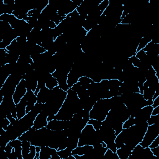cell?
<instances>
[{"label": "cell", "instance_id": "cell-1", "mask_svg": "<svg viewBox=\"0 0 159 159\" xmlns=\"http://www.w3.org/2000/svg\"><path fill=\"white\" fill-rule=\"evenodd\" d=\"M148 126L147 122H144L123 129L115 139L117 149L125 144L132 150L137 145L142 142Z\"/></svg>", "mask_w": 159, "mask_h": 159}, {"label": "cell", "instance_id": "cell-2", "mask_svg": "<svg viewBox=\"0 0 159 159\" xmlns=\"http://www.w3.org/2000/svg\"><path fill=\"white\" fill-rule=\"evenodd\" d=\"M66 92V97L60 110L55 115V119L70 120L75 113L83 109L77 93L71 88H69Z\"/></svg>", "mask_w": 159, "mask_h": 159}, {"label": "cell", "instance_id": "cell-33", "mask_svg": "<svg viewBox=\"0 0 159 159\" xmlns=\"http://www.w3.org/2000/svg\"><path fill=\"white\" fill-rule=\"evenodd\" d=\"M22 142V141H21L20 140H19V139H14V140H12L9 141V144L12 148H14V147H16V146L21 145Z\"/></svg>", "mask_w": 159, "mask_h": 159}, {"label": "cell", "instance_id": "cell-22", "mask_svg": "<svg viewBox=\"0 0 159 159\" xmlns=\"http://www.w3.org/2000/svg\"><path fill=\"white\" fill-rule=\"evenodd\" d=\"M78 81L80 83L81 86L82 88H85V89H88L89 86V85L91 84V83L93 81L90 78L86 76H81L80 77Z\"/></svg>", "mask_w": 159, "mask_h": 159}, {"label": "cell", "instance_id": "cell-7", "mask_svg": "<svg viewBox=\"0 0 159 159\" xmlns=\"http://www.w3.org/2000/svg\"><path fill=\"white\" fill-rule=\"evenodd\" d=\"M22 79V75L18 72H13L11 73L5 81L1 89L0 93L3 96H12L16 88V86Z\"/></svg>", "mask_w": 159, "mask_h": 159}, {"label": "cell", "instance_id": "cell-13", "mask_svg": "<svg viewBox=\"0 0 159 159\" xmlns=\"http://www.w3.org/2000/svg\"><path fill=\"white\" fill-rule=\"evenodd\" d=\"M48 116V115L45 112L43 111H41L36 116L32 127L35 129H40L42 127H47L48 124V120H47Z\"/></svg>", "mask_w": 159, "mask_h": 159}, {"label": "cell", "instance_id": "cell-3", "mask_svg": "<svg viewBox=\"0 0 159 159\" xmlns=\"http://www.w3.org/2000/svg\"><path fill=\"white\" fill-rule=\"evenodd\" d=\"M67 92L61 89L58 86L50 90V96L47 102L43 104V111L48 116H55L61 107Z\"/></svg>", "mask_w": 159, "mask_h": 159}, {"label": "cell", "instance_id": "cell-16", "mask_svg": "<svg viewBox=\"0 0 159 159\" xmlns=\"http://www.w3.org/2000/svg\"><path fill=\"white\" fill-rule=\"evenodd\" d=\"M25 96L27 98V107H26V114H27L32 109L35 103L37 102V96L35 95L34 92L32 90H27L25 94Z\"/></svg>", "mask_w": 159, "mask_h": 159}, {"label": "cell", "instance_id": "cell-6", "mask_svg": "<svg viewBox=\"0 0 159 159\" xmlns=\"http://www.w3.org/2000/svg\"><path fill=\"white\" fill-rule=\"evenodd\" d=\"M99 132L102 141L106 144L107 148H109L113 152L116 153L117 148L115 143L116 135L114 130L105 120H103L99 129Z\"/></svg>", "mask_w": 159, "mask_h": 159}, {"label": "cell", "instance_id": "cell-11", "mask_svg": "<svg viewBox=\"0 0 159 159\" xmlns=\"http://www.w3.org/2000/svg\"><path fill=\"white\" fill-rule=\"evenodd\" d=\"M70 121L53 119L48 122L47 127L51 130L58 131L68 128Z\"/></svg>", "mask_w": 159, "mask_h": 159}, {"label": "cell", "instance_id": "cell-14", "mask_svg": "<svg viewBox=\"0 0 159 159\" xmlns=\"http://www.w3.org/2000/svg\"><path fill=\"white\" fill-rule=\"evenodd\" d=\"M57 155V150L49 146L40 147L39 159H50L52 156Z\"/></svg>", "mask_w": 159, "mask_h": 159}, {"label": "cell", "instance_id": "cell-5", "mask_svg": "<svg viewBox=\"0 0 159 159\" xmlns=\"http://www.w3.org/2000/svg\"><path fill=\"white\" fill-rule=\"evenodd\" d=\"M111 107L109 99H100L94 104L89 111V119L102 122L106 117Z\"/></svg>", "mask_w": 159, "mask_h": 159}, {"label": "cell", "instance_id": "cell-4", "mask_svg": "<svg viewBox=\"0 0 159 159\" xmlns=\"http://www.w3.org/2000/svg\"><path fill=\"white\" fill-rule=\"evenodd\" d=\"M103 142L99 131H96L92 125L87 124L81 132L78 146L85 145L94 146Z\"/></svg>", "mask_w": 159, "mask_h": 159}, {"label": "cell", "instance_id": "cell-36", "mask_svg": "<svg viewBox=\"0 0 159 159\" xmlns=\"http://www.w3.org/2000/svg\"><path fill=\"white\" fill-rule=\"evenodd\" d=\"M57 25H56V24L52 21V20H50V22H49V28L50 29H55Z\"/></svg>", "mask_w": 159, "mask_h": 159}, {"label": "cell", "instance_id": "cell-32", "mask_svg": "<svg viewBox=\"0 0 159 159\" xmlns=\"http://www.w3.org/2000/svg\"><path fill=\"white\" fill-rule=\"evenodd\" d=\"M14 149L15 153L17 155V157L18 159H23L22 155V147L21 145H18L13 148Z\"/></svg>", "mask_w": 159, "mask_h": 159}, {"label": "cell", "instance_id": "cell-26", "mask_svg": "<svg viewBox=\"0 0 159 159\" xmlns=\"http://www.w3.org/2000/svg\"><path fill=\"white\" fill-rule=\"evenodd\" d=\"M88 124H91L93 125V127L94 128V129L96 130V131H98L99 130L101 125H102V122L101 121H99L97 120L96 119H89Z\"/></svg>", "mask_w": 159, "mask_h": 159}, {"label": "cell", "instance_id": "cell-18", "mask_svg": "<svg viewBox=\"0 0 159 159\" xmlns=\"http://www.w3.org/2000/svg\"><path fill=\"white\" fill-rule=\"evenodd\" d=\"M93 148V145H85L83 146H77L75 149L71 152V155H83L84 154L89 152Z\"/></svg>", "mask_w": 159, "mask_h": 159}, {"label": "cell", "instance_id": "cell-9", "mask_svg": "<svg viewBox=\"0 0 159 159\" xmlns=\"http://www.w3.org/2000/svg\"><path fill=\"white\" fill-rule=\"evenodd\" d=\"M153 109V108L152 106H145L140 109L136 116L134 117L135 124L147 122L152 115Z\"/></svg>", "mask_w": 159, "mask_h": 159}, {"label": "cell", "instance_id": "cell-23", "mask_svg": "<svg viewBox=\"0 0 159 159\" xmlns=\"http://www.w3.org/2000/svg\"><path fill=\"white\" fill-rule=\"evenodd\" d=\"M72 149L69 147H66L65 149L57 151V154L60 156L61 159H67L70 155H71Z\"/></svg>", "mask_w": 159, "mask_h": 159}, {"label": "cell", "instance_id": "cell-24", "mask_svg": "<svg viewBox=\"0 0 159 159\" xmlns=\"http://www.w3.org/2000/svg\"><path fill=\"white\" fill-rule=\"evenodd\" d=\"M103 157L105 159H119L117 154L115 152H113L109 148H107V150L105 152Z\"/></svg>", "mask_w": 159, "mask_h": 159}, {"label": "cell", "instance_id": "cell-30", "mask_svg": "<svg viewBox=\"0 0 159 159\" xmlns=\"http://www.w3.org/2000/svg\"><path fill=\"white\" fill-rule=\"evenodd\" d=\"M109 4V0H102L99 4L98 5V9L101 12H104V10L107 8V7L108 6Z\"/></svg>", "mask_w": 159, "mask_h": 159}, {"label": "cell", "instance_id": "cell-10", "mask_svg": "<svg viewBox=\"0 0 159 159\" xmlns=\"http://www.w3.org/2000/svg\"><path fill=\"white\" fill-rule=\"evenodd\" d=\"M27 90L25 86V81L24 79H22L19 83L15 91L13 94V100L16 104H17L20 99L25 95Z\"/></svg>", "mask_w": 159, "mask_h": 159}, {"label": "cell", "instance_id": "cell-21", "mask_svg": "<svg viewBox=\"0 0 159 159\" xmlns=\"http://www.w3.org/2000/svg\"><path fill=\"white\" fill-rule=\"evenodd\" d=\"M31 144L29 141L25 140L22 142V155L23 159H27V156L30 152V147Z\"/></svg>", "mask_w": 159, "mask_h": 159}, {"label": "cell", "instance_id": "cell-25", "mask_svg": "<svg viewBox=\"0 0 159 159\" xmlns=\"http://www.w3.org/2000/svg\"><path fill=\"white\" fill-rule=\"evenodd\" d=\"M134 20V15L129 12L123 19H122L120 24H132Z\"/></svg>", "mask_w": 159, "mask_h": 159}, {"label": "cell", "instance_id": "cell-17", "mask_svg": "<svg viewBox=\"0 0 159 159\" xmlns=\"http://www.w3.org/2000/svg\"><path fill=\"white\" fill-rule=\"evenodd\" d=\"M50 90L46 86L42 88L39 92L38 93L37 97V102L41 103H45L47 102L50 94Z\"/></svg>", "mask_w": 159, "mask_h": 159}, {"label": "cell", "instance_id": "cell-29", "mask_svg": "<svg viewBox=\"0 0 159 159\" xmlns=\"http://www.w3.org/2000/svg\"><path fill=\"white\" fill-rule=\"evenodd\" d=\"M129 60V61L132 63V64L133 65V66L134 67H137L139 68L140 66V61L139 60V58H137L135 55L132 56L130 57H129L128 58Z\"/></svg>", "mask_w": 159, "mask_h": 159}, {"label": "cell", "instance_id": "cell-27", "mask_svg": "<svg viewBox=\"0 0 159 159\" xmlns=\"http://www.w3.org/2000/svg\"><path fill=\"white\" fill-rule=\"evenodd\" d=\"M135 124V123L134 117L130 116L129 118L123 123V129L130 127Z\"/></svg>", "mask_w": 159, "mask_h": 159}, {"label": "cell", "instance_id": "cell-34", "mask_svg": "<svg viewBox=\"0 0 159 159\" xmlns=\"http://www.w3.org/2000/svg\"><path fill=\"white\" fill-rule=\"evenodd\" d=\"M12 149H13V148L9 144V143L7 144V145L6 146V147H5V150H4V151H5V152H6V156H7V157H8V156L11 153V152H12Z\"/></svg>", "mask_w": 159, "mask_h": 159}, {"label": "cell", "instance_id": "cell-31", "mask_svg": "<svg viewBox=\"0 0 159 159\" xmlns=\"http://www.w3.org/2000/svg\"><path fill=\"white\" fill-rule=\"evenodd\" d=\"M36 155V146L31 145L30 147V152L27 159H34Z\"/></svg>", "mask_w": 159, "mask_h": 159}, {"label": "cell", "instance_id": "cell-19", "mask_svg": "<svg viewBox=\"0 0 159 159\" xmlns=\"http://www.w3.org/2000/svg\"><path fill=\"white\" fill-rule=\"evenodd\" d=\"M131 152L132 150L125 144L116 150V153L117 154L119 159H128Z\"/></svg>", "mask_w": 159, "mask_h": 159}, {"label": "cell", "instance_id": "cell-15", "mask_svg": "<svg viewBox=\"0 0 159 159\" xmlns=\"http://www.w3.org/2000/svg\"><path fill=\"white\" fill-rule=\"evenodd\" d=\"M27 98L25 95L20 101L16 104L17 116V119H20L26 114V107H27Z\"/></svg>", "mask_w": 159, "mask_h": 159}, {"label": "cell", "instance_id": "cell-12", "mask_svg": "<svg viewBox=\"0 0 159 159\" xmlns=\"http://www.w3.org/2000/svg\"><path fill=\"white\" fill-rule=\"evenodd\" d=\"M82 76L80 70L73 66L70 70L67 77V84L69 88H71L73 84L78 81L80 77Z\"/></svg>", "mask_w": 159, "mask_h": 159}, {"label": "cell", "instance_id": "cell-35", "mask_svg": "<svg viewBox=\"0 0 159 159\" xmlns=\"http://www.w3.org/2000/svg\"><path fill=\"white\" fill-rule=\"evenodd\" d=\"M81 86L80 83L79 81H78L76 83H75V84L73 85V86L71 88V89L76 93L81 88Z\"/></svg>", "mask_w": 159, "mask_h": 159}, {"label": "cell", "instance_id": "cell-28", "mask_svg": "<svg viewBox=\"0 0 159 159\" xmlns=\"http://www.w3.org/2000/svg\"><path fill=\"white\" fill-rule=\"evenodd\" d=\"M147 124L148 125L154 124L155 123L159 122V114H157V115H151L150 118L148 119V120L147 121Z\"/></svg>", "mask_w": 159, "mask_h": 159}, {"label": "cell", "instance_id": "cell-8", "mask_svg": "<svg viewBox=\"0 0 159 159\" xmlns=\"http://www.w3.org/2000/svg\"><path fill=\"white\" fill-rule=\"evenodd\" d=\"M159 135V122L148 125L142 142L140 143L143 148L148 147Z\"/></svg>", "mask_w": 159, "mask_h": 159}, {"label": "cell", "instance_id": "cell-20", "mask_svg": "<svg viewBox=\"0 0 159 159\" xmlns=\"http://www.w3.org/2000/svg\"><path fill=\"white\" fill-rule=\"evenodd\" d=\"M45 86L50 89H52L55 87L58 86V83L57 79L53 76L52 73H47L46 74Z\"/></svg>", "mask_w": 159, "mask_h": 159}]
</instances>
